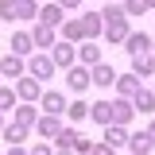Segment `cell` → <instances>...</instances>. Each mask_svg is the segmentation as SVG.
<instances>
[{"label": "cell", "instance_id": "5", "mask_svg": "<svg viewBox=\"0 0 155 155\" xmlns=\"http://www.w3.org/2000/svg\"><path fill=\"white\" fill-rule=\"evenodd\" d=\"M132 101H124V97H116L113 101V124H120V128H124V124H128V120H132Z\"/></svg>", "mask_w": 155, "mask_h": 155}, {"label": "cell", "instance_id": "20", "mask_svg": "<svg viewBox=\"0 0 155 155\" xmlns=\"http://www.w3.org/2000/svg\"><path fill=\"white\" fill-rule=\"evenodd\" d=\"M132 109H140V113H151V109H155V93H147V89H140V93L132 97Z\"/></svg>", "mask_w": 155, "mask_h": 155}, {"label": "cell", "instance_id": "36", "mask_svg": "<svg viewBox=\"0 0 155 155\" xmlns=\"http://www.w3.org/2000/svg\"><path fill=\"white\" fill-rule=\"evenodd\" d=\"M143 8H155V0H143Z\"/></svg>", "mask_w": 155, "mask_h": 155}, {"label": "cell", "instance_id": "7", "mask_svg": "<svg viewBox=\"0 0 155 155\" xmlns=\"http://www.w3.org/2000/svg\"><path fill=\"white\" fill-rule=\"evenodd\" d=\"M93 85H101V89L116 85V70H113V66H105V62H97V66H93Z\"/></svg>", "mask_w": 155, "mask_h": 155}, {"label": "cell", "instance_id": "16", "mask_svg": "<svg viewBox=\"0 0 155 155\" xmlns=\"http://www.w3.org/2000/svg\"><path fill=\"white\" fill-rule=\"evenodd\" d=\"M105 27V19H101V12H89V16H81V31H85V39H93L97 31Z\"/></svg>", "mask_w": 155, "mask_h": 155}, {"label": "cell", "instance_id": "10", "mask_svg": "<svg viewBox=\"0 0 155 155\" xmlns=\"http://www.w3.org/2000/svg\"><path fill=\"white\" fill-rule=\"evenodd\" d=\"M51 62L70 70V66H74V47H70V43H54V54H51Z\"/></svg>", "mask_w": 155, "mask_h": 155}, {"label": "cell", "instance_id": "28", "mask_svg": "<svg viewBox=\"0 0 155 155\" xmlns=\"http://www.w3.org/2000/svg\"><path fill=\"white\" fill-rule=\"evenodd\" d=\"M0 19H12L16 23V0H0Z\"/></svg>", "mask_w": 155, "mask_h": 155}, {"label": "cell", "instance_id": "13", "mask_svg": "<svg viewBox=\"0 0 155 155\" xmlns=\"http://www.w3.org/2000/svg\"><path fill=\"white\" fill-rule=\"evenodd\" d=\"M128 147H132V155H151V136L147 132H140V136H128Z\"/></svg>", "mask_w": 155, "mask_h": 155}, {"label": "cell", "instance_id": "23", "mask_svg": "<svg viewBox=\"0 0 155 155\" xmlns=\"http://www.w3.org/2000/svg\"><path fill=\"white\" fill-rule=\"evenodd\" d=\"M23 136H27V128H19V124H4V140H8L12 147L23 143Z\"/></svg>", "mask_w": 155, "mask_h": 155}, {"label": "cell", "instance_id": "11", "mask_svg": "<svg viewBox=\"0 0 155 155\" xmlns=\"http://www.w3.org/2000/svg\"><path fill=\"white\" fill-rule=\"evenodd\" d=\"M132 74H136V78H140V74H155V58H151V51L132 54Z\"/></svg>", "mask_w": 155, "mask_h": 155}, {"label": "cell", "instance_id": "9", "mask_svg": "<svg viewBox=\"0 0 155 155\" xmlns=\"http://www.w3.org/2000/svg\"><path fill=\"white\" fill-rule=\"evenodd\" d=\"M124 43H128V47H124L128 54H143V51H151V39L143 35V31H132V35L124 39Z\"/></svg>", "mask_w": 155, "mask_h": 155}, {"label": "cell", "instance_id": "27", "mask_svg": "<svg viewBox=\"0 0 155 155\" xmlns=\"http://www.w3.org/2000/svg\"><path fill=\"white\" fill-rule=\"evenodd\" d=\"M16 124L19 128H31L35 124V109H16Z\"/></svg>", "mask_w": 155, "mask_h": 155}, {"label": "cell", "instance_id": "14", "mask_svg": "<svg viewBox=\"0 0 155 155\" xmlns=\"http://www.w3.org/2000/svg\"><path fill=\"white\" fill-rule=\"evenodd\" d=\"M39 23H47V27H58V23H62V8H58V4H47V8H39Z\"/></svg>", "mask_w": 155, "mask_h": 155}, {"label": "cell", "instance_id": "1", "mask_svg": "<svg viewBox=\"0 0 155 155\" xmlns=\"http://www.w3.org/2000/svg\"><path fill=\"white\" fill-rule=\"evenodd\" d=\"M66 85H70L74 93H81V89H89V85H93V74H89L85 66H70V74H66Z\"/></svg>", "mask_w": 155, "mask_h": 155}, {"label": "cell", "instance_id": "35", "mask_svg": "<svg viewBox=\"0 0 155 155\" xmlns=\"http://www.w3.org/2000/svg\"><path fill=\"white\" fill-rule=\"evenodd\" d=\"M147 136H151V143H155V120H151V128H147Z\"/></svg>", "mask_w": 155, "mask_h": 155}, {"label": "cell", "instance_id": "31", "mask_svg": "<svg viewBox=\"0 0 155 155\" xmlns=\"http://www.w3.org/2000/svg\"><path fill=\"white\" fill-rule=\"evenodd\" d=\"M93 155H116V147H109V143H93Z\"/></svg>", "mask_w": 155, "mask_h": 155}, {"label": "cell", "instance_id": "24", "mask_svg": "<svg viewBox=\"0 0 155 155\" xmlns=\"http://www.w3.org/2000/svg\"><path fill=\"white\" fill-rule=\"evenodd\" d=\"M62 35H66V39H85V31H81V19H66V23H62Z\"/></svg>", "mask_w": 155, "mask_h": 155}, {"label": "cell", "instance_id": "6", "mask_svg": "<svg viewBox=\"0 0 155 155\" xmlns=\"http://www.w3.org/2000/svg\"><path fill=\"white\" fill-rule=\"evenodd\" d=\"M27 70H31V78H51L54 74V62H51L47 54H35L31 62H27Z\"/></svg>", "mask_w": 155, "mask_h": 155}, {"label": "cell", "instance_id": "32", "mask_svg": "<svg viewBox=\"0 0 155 155\" xmlns=\"http://www.w3.org/2000/svg\"><path fill=\"white\" fill-rule=\"evenodd\" d=\"M27 155H54V151H51L47 143H35V147H31V151H27Z\"/></svg>", "mask_w": 155, "mask_h": 155}, {"label": "cell", "instance_id": "17", "mask_svg": "<svg viewBox=\"0 0 155 155\" xmlns=\"http://www.w3.org/2000/svg\"><path fill=\"white\" fill-rule=\"evenodd\" d=\"M31 39H35V47H54V27H47V23H39L35 31H31Z\"/></svg>", "mask_w": 155, "mask_h": 155}, {"label": "cell", "instance_id": "22", "mask_svg": "<svg viewBox=\"0 0 155 155\" xmlns=\"http://www.w3.org/2000/svg\"><path fill=\"white\" fill-rule=\"evenodd\" d=\"M16 19H39L35 0H16Z\"/></svg>", "mask_w": 155, "mask_h": 155}, {"label": "cell", "instance_id": "19", "mask_svg": "<svg viewBox=\"0 0 155 155\" xmlns=\"http://www.w3.org/2000/svg\"><path fill=\"white\" fill-rule=\"evenodd\" d=\"M105 143H109V147H120V143H128V132H124L120 124H109V128H105Z\"/></svg>", "mask_w": 155, "mask_h": 155}, {"label": "cell", "instance_id": "30", "mask_svg": "<svg viewBox=\"0 0 155 155\" xmlns=\"http://www.w3.org/2000/svg\"><path fill=\"white\" fill-rule=\"evenodd\" d=\"M16 105V89H0V113Z\"/></svg>", "mask_w": 155, "mask_h": 155}, {"label": "cell", "instance_id": "4", "mask_svg": "<svg viewBox=\"0 0 155 155\" xmlns=\"http://www.w3.org/2000/svg\"><path fill=\"white\" fill-rule=\"evenodd\" d=\"M116 89H120L124 101H132V97L140 93V78H136V74H116Z\"/></svg>", "mask_w": 155, "mask_h": 155}, {"label": "cell", "instance_id": "26", "mask_svg": "<svg viewBox=\"0 0 155 155\" xmlns=\"http://www.w3.org/2000/svg\"><path fill=\"white\" fill-rule=\"evenodd\" d=\"M66 113H70V120H74V124H78V120H85V116H89V105H85V101L78 97V101H74V105H70V109H66Z\"/></svg>", "mask_w": 155, "mask_h": 155}, {"label": "cell", "instance_id": "12", "mask_svg": "<svg viewBox=\"0 0 155 155\" xmlns=\"http://www.w3.org/2000/svg\"><path fill=\"white\" fill-rule=\"evenodd\" d=\"M0 74H4V78H19V74H23V58H19V54L0 58Z\"/></svg>", "mask_w": 155, "mask_h": 155}, {"label": "cell", "instance_id": "34", "mask_svg": "<svg viewBox=\"0 0 155 155\" xmlns=\"http://www.w3.org/2000/svg\"><path fill=\"white\" fill-rule=\"evenodd\" d=\"M8 155H27V151H23V147H12V151H8Z\"/></svg>", "mask_w": 155, "mask_h": 155}, {"label": "cell", "instance_id": "3", "mask_svg": "<svg viewBox=\"0 0 155 155\" xmlns=\"http://www.w3.org/2000/svg\"><path fill=\"white\" fill-rule=\"evenodd\" d=\"M35 128H39V136H43V140H58V132H62V120H58V116H39Z\"/></svg>", "mask_w": 155, "mask_h": 155}, {"label": "cell", "instance_id": "18", "mask_svg": "<svg viewBox=\"0 0 155 155\" xmlns=\"http://www.w3.org/2000/svg\"><path fill=\"white\" fill-rule=\"evenodd\" d=\"M31 47H35V39L27 35V31H16V35H12V54H27Z\"/></svg>", "mask_w": 155, "mask_h": 155}, {"label": "cell", "instance_id": "21", "mask_svg": "<svg viewBox=\"0 0 155 155\" xmlns=\"http://www.w3.org/2000/svg\"><path fill=\"white\" fill-rule=\"evenodd\" d=\"M43 109H47V116H58L62 109H66V101H62V93H47V97H43Z\"/></svg>", "mask_w": 155, "mask_h": 155}, {"label": "cell", "instance_id": "33", "mask_svg": "<svg viewBox=\"0 0 155 155\" xmlns=\"http://www.w3.org/2000/svg\"><path fill=\"white\" fill-rule=\"evenodd\" d=\"M81 0H58V8H78Z\"/></svg>", "mask_w": 155, "mask_h": 155}, {"label": "cell", "instance_id": "25", "mask_svg": "<svg viewBox=\"0 0 155 155\" xmlns=\"http://www.w3.org/2000/svg\"><path fill=\"white\" fill-rule=\"evenodd\" d=\"M81 62H85V66H97V62H101V47L85 43V47H81Z\"/></svg>", "mask_w": 155, "mask_h": 155}, {"label": "cell", "instance_id": "15", "mask_svg": "<svg viewBox=\"0 0 155 155\" xmlns=\"http://www.w3.org/2000/svg\"><path fill=\"white\" fill-rule=\"evenodd\" d=\"M16 93L23 97V101H35V97H39V81H35V78H19V81H16Z\"/></svg>", "mask_w": 155, "mask_h": 155}, {"label": "cell", "instance_id": "38", "mask_svg": "<svg viewBox=\"0 0 155 155\" xmlns=\"http://www.w3.org/2000/svg\"><path fill=\"white\" fill-rule=\"evenodd\" d=\"M54 155H70V151H54Z\"/></svg>", "mask_w": 155, "mask_h": 155}, {"label": "cell", "instance_id": "39", "mask_svg": "<svg viewBox=\"0 0 155 155\" xmlns=\"http://www.w3.org/2000/svg\"><path fill=\"white\" fill-rule=\"evenodd\" d=\"M151 51H155V39H151Z\"/></svg>", "mask_w": 155, "mask_h": 155}, {"label": "cell", "instance_id": "8", "mask_svg": "<svg viewBox=\"0 0 155 155\" xmlns=\"http://www.w3.org/2000/svg\"><path fill=\"white\" fill-rule=\"evenodd\" d=\"M89 116H93L97 124H113V101H97V105H89Z\"/></svg>", "mask_w": 155, "mask_h": 155}, {"label": "cell", "instance_id": "37", "mask_svg": "<svg viewBox=\"0 0 155 155\" xmlns=\"http://www.w3.org/2000/svg\"><path fill=\"white\" fill-rule=\"evenodd\" d=\"M0 132H4V116H0Z\"/></svg>", "mask_w": 155, "mask_h": 155}, {"label": "cell", "instance_id": "29", "mask_svg": "<svg viewBox=\"0 0 155 155\" xmlns=\"http://www.w3.org/2000/svg\"><path fill=\"white\" fill-rule=\"evenodd\" d=\"M124 16H143V0H124Z\"/></svg>", "mask_w": 155, "mask_h": 155}, {"label": "cell", "instance_id": "2", "mask_svg": "<svg viewBox=\"0 0 155 155\" xmlns=\"http://www.w3.org/2000/svg\"><path fill=\"white\" fill-rule=\"evenodd\" d=\"M105 31H109V43H124V39L132 35V31H128V16H120V19H105Z\"/></svg>", "mask_w": 155, "mask_h": 155}]
</instances>
